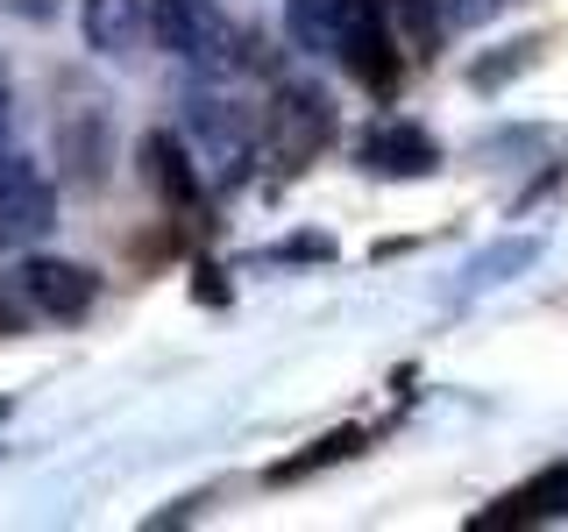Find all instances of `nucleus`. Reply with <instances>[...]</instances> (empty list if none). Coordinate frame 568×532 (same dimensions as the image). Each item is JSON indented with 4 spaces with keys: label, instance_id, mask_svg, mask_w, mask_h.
I'll return each instance as SVG.
<instances>
[{
    "label": "nucleus",
    "instance_id": "obj_15",
    "mask_svg": "<svg viewBox=\"0 0 568 532\" xmlns=\"http://www.w3.org/2000/svg\"><path fill=\"white\" fill-rule=\"evenodd\" d=\"M448 8V29H476V22H490V14H505L511 0H440Z\"/></svg>",
    "mask_w": 568,
    "mask_h": 532
},
{
    "label": "nucleus",
    "instance_id": "obj_1",
    "mask_svg": "<svg viewBox=\"0 0 568 532\" xmlns=\"http://www.w3.org/2000/svg\"><path fill=\"white\" fill-rule=\"evenodd\" d=\"M150 35H156V50H171L185 71H200L213 85L235 79L242 50H248L213 0H150Z\"/></svg>",
    "mask_w": 568,
    "mask_h": 532
},
{
    "label": "nucleus",
    "instance_id": "obj_18",
    "mask_svg": "<svg viewBox=\"0 0 568 532\" xmlns=\"http://www.w3.org/2000/svg\"><path fill=\"white\" fill-rule=\"evenodd\" d=\"M0 150H8V85H0Z\"/></svg>",
    "mask_w": 568,
    "mask_h": 532
},
{
    "label": "nucleus",
    "instance_id": "obj_16",
    "mask_svg": "<svg viewBox=\"0 0 568 532\" xmlns=\"http://www.w3.org/2000/svg\"><path fill=\"white\" fill-rule=\"evenodd\" d=\"M14 291H22V284L0 277V334H22V298H14Z\"/></svg>",
    "mask_w": 568,
    "mask_h": 532
},
{
    "label": "nucleus",
    "instance_id": "obj_3",
    "mask_svg": "<svg viewBox=\"0 0 568 532\" xmlns=\"http://www.w3.org/2000/svg\"><path fill=\"white\" fill-rule=\"evenodd\" d=\"M185 150H192V164H206L213 177H221V185H242L256 135H248V121H242V106H235V100L200 93V100L185 106Z\"/></svg>",
    "mask_w": 568,
    "mask_h": 532
},
{
    "label": "nucleus",
    "instance_id": "obj_9",
    "mask_svg": "<svg viewBox=\"0 0 568 532\" xmlns=\"http://www.w3.org/2000/svg\"><path fill=\"white\" fill-rule=\"evenodd\" d=\"M142 171H150V185H156V200H164L171 213H185L192 200H200V171H192V150L178 135L156 129L150 142H142Z\"/></svg>",
    "mask_w": 568,
    "mask_h": 532
},
{
    "label": "nucleus",
    "instance_id": "obj_11",
    "mask_svg": "<svg viewBox=\"0 0 568 532\" xmlns=\"http://www.w3.org/2000/svg\"><path fill=\"white\" fill-rule=\"evenodd\" d=\"M568 511V461L561 469H547L540 483H526V490H511L497 511H484L476 525H532V519H561Z\"/></svg>",
    "mask_w": 568,
    "mask_h": 532
},
{
    "label": "nucleus",
    "instance_id": "obj_2",
    "mask_svg": "<svg viewBox=\"0 0 568 532\" xmlns=\"http://www.w3.org/2000/svg\"><path fill=\"white\" fill-rule=\"evenodd\" d=\"M327 142H334V100H327V85L284 79L277 93H271V114H263V150H271V164L277 171H306Z\"/></svg>",
    "mask_w": 568,
    "mask_h": 532
},
{
    "label": "nucleus",
    "instance_id": "obj_5",
    "mask_svg": "<svg viewBox=\"0 0 568 532\" xmlns=\"http://www.w3.org/2000/svg\"><path fill=\"white\" fill-rule=\"evenodd\" d=\"M14 284H22V298L43 319H85L100 298V277L85 270V263H64V256H29L22 270H14Z\"/></svg>",
    "mask_w": 568,
    "mask_h": 532
},
{
    "label": "nucleus",
    "instance_id": "obj_17",
    "mask_svg": "<svg viewBox=\"0 0 568 532\" xmlns=\"http://www.w3.org/2000/svg\"><path fill=\"white\" fill-rule=\"evenodd\" d=\"M14 8H22V14H36V22H43V14H50V0H14Z\"/></svg>",
    "mask_w": 568,
    "mask_h": 532
},
{
    "label": "nucleus",
    "instance_id": "obj_8",
    "mask_svg": "<svg viewBox=\"0 0 568 532\" xmlns=\"http://www.w3.org/2000/svg\"><path fill=\"white\" fill-rule=\"evenodd\" d=\"M79 29L85 43L100 50V58H135L142 35H150V14H142V0H79Z\"/></svg>",
    "mask_w": 568,
    "mask_h": 532
},
{
    "label": "nucleus",
    "instance_id": "obj_13",
    "mask_svg": "<svg viewBox=\"0 0 568 532\" xmlns=\"http://www.w3.org/2000/svg\"><path fill=\"white\" fill-rule=\"evenodd\" d=\"M348 454H363V426H342V433L313 440V454L277 461V469H271V483H298V475H320V469H334V461H348Z\"/></svg>",
    "mask_w": 568,
    "mask_h": 532
},
{
    "label": "nucleus",
    "instance_id": "obj_7",
    "mask_svg": "<svg viewBox=\"0 0 568 532\" xmlns=\"http://www.w3.org/2000/svg\"><path fill=\"white\" fill-rule=\"evenodd\" d=\"M377 14H384L377 0H284V29L313 58H342V43L355 29H369Z\"/></svg>",
    "mask_w": 568,
    "mask_h": 532
},
{
    "label": "nucleus",
    "instance_id": "obj_10",
    "mask_svg": "<svg viewBox=\"0 0 568 532\" xmlns=\"http://www.w3.org/2000/svg\"><path fill=\"white\" fill-rule=\"evenodd\" d=\"M342 64L369 85V93H390V85H398V64H405V58H398V43H390L384 14H377L369 29H355L348 43H342Z\"/></svg>",
    "mask_w": 568,
    "mask_h": 532
},
{
    "label": "nucleus",
    "instance_id": "obj_14",
    "mask_svg": "<svg viewBox=\"0 0 568 532\" xmlns=\"http://www.w3.org/2000/svg\"><path fill=\"white\" fill-rule=\"evenodd\" d=\"M532 50H540V43H505V58H497V64H476V85H505L511 71L532 64Z\"/></svg>",
    "mask_w": 568,
    "mask_h": 532
},
{
    "label": "nucleus",
    "instance_id": "obj_12",
    "mask_svg": "<svg viewBox=\"0 0 568 532\" xmlns=\"http://www.w3.org/2000/svg\"><path fill=\"white\" fill-rule=\"evenodd\" d=\"M384 14L398 22V43L413 50V58H434L440 35H448V8H440V0H384Z\"/></svg>",
    "mask_w": 568,
    "mask_h": 532
},
{
    "label": "nucleus",
    "instance_id": "obj_6",
    "mask_svg": "<svg viewBox=\"0 0 568 532\" xmlns=\"http://www.w3.org/2000/svg\"><path fill=\"white\" fill-rule=\"evenodd\" d=\"M355 156H363V171H377V177H426V171H440V142L426 135L419 121H398V114L369 121L363 142H355Z\"/></svg>",
    "mask_w": 568,
    "mask_h": 532
},
{
    "label": "nucleus",
    "instance_id": "obj_4",
    "mask_svg": "<svg viewBox=\"0 0 568 532\" xmlns=\"http://www.w3.org/2000/svg\"><path fill=\"white\" fill-rule=\"evenodd\" d=\"M50 227H58V192L43 164L0 150V248H36Z\"/></svg>",
    "mask_w": 568,
    "mask_h": 532
}]
</instances>
